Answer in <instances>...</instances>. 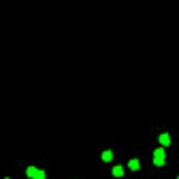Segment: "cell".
Wrapping results in <instances>:
<instances>
[{
  "label": "cell",
  "instance_id": "cell-1",
  "mask_svg": "<svg viewBox=\"0 0 179 179\" xmlns=\"http://www.w3.org/2000/svg\"><path fill=\"white\" fill-rule=\"evenodd\" d=\"M160 143L165 147H168L169 144H171V137H169L168 133H162V134H160Z\"/></svg>",
  "mask_w": 179,
  "mask_h": 179
},
{
  "label": "cell",
  "instance_id": "cell-2",
  "mask_svg": "<svg viewBox=\"0 0 179 179\" xmlns=\"http://www.w3.org/2000/svg\"><path fill=\"white\" fill-rule=\"evenodd\" d=\"M101 158H102V161H105V162H109V161H112L113 158V154L111 150H106L102 153V155H101Z\"/></svg>",
  "mask_w": 179,
  "mask_h": 179
},
{
  "label": "cell",
  "instance_id": "cell-3",
  "mask_svg": "<svg viewBox=\"0 0 179 179\" xmlns=\"http://www.w3.org/2000/svg\"><path fill=\"white\" fill-rule=\"evenodd\" d=\"M129 168L133 169V171H139V169H140L139 160H130V161H129Z\"/></svg>",
  "mask_w": 179,
  "mask_h": 179
},
{
  "label": "cell",
  "instance_id": "cell-4",
  "mask_svg": "<svg viewBox=\"0 0 179 179\" xmlns=\"http://www.w3.org/2000/svg\"><path fill=\"white\" fill-rule=\"evenodd\" d=\"M112 174H113V176H116V178H119V176H123V167H121V165H116V167L112 169Z\"/></svg>",
  "mask_w": 179,
  "mask_h": 179
},
{
  "label": "cell",
  "instance_id": "cell-5",
  "mask_svg": "<svg viewBox=\"0 0 179 179\" xmlns=\"http://www.w3.org/2000/svg\"><path fill=\"white\" fill-rule=\"evenodd\" d=\"M38 171H39V169H37L35 168V167H28V168H27V176H29V178H35V175H37L38 174Z\"/></svg>",
  "mask_w": 179,
  "mask_h": 179
},
{
  "label": "cell",
  "instance_id": "cell-6",
  "mask_svg": "<svg viewBox=\"0 0 179 179\" xmlns=\"http://www.w3.org/2000/svg\"><path fill=\"white\" fill-rule=\"evenodd\" d=\"M154 157L155 158H165L164 148H157V150H154Z\"/></svg>",
  "mask_w": 179,
  "mask_h": 179
},
{
  "label": "cell",
  "instance_id": "cell-7",
  "mask_svg": "<svg viewBox=\"0 0 179 179\" xmlns=\"http://www.w3.org/2000/svg\"><path fill=\"white\" fill-rule=\"evenodd\" d=\"M153 162H154V165H157V167H162V165L165 164V158H155L154 157Z\"/></svg>",
  "mask_w": 179,
  "mask_h": 179
},
{
  "label": "cell",
  "instance_id": "cell-8",
  "mask_svg": "<svg viewBox=\"0 0 179 179\" xmlns=\"http://www.w3.org/2000/svg\"><path fill=\"white\" fill-rule=\"evenodd\" d=\"M34 179H45V172L44 171H38V174L35 175Z\"/></svg>",
  "mask_w": 179,
  "mask_h": 179
},
{
  "label": "cell",
  "instance_id": "cell-9",
  "mask_svg": "<svg viewBox=\"0 0 179 179\" xmlns=\"http://www.w3.org/2000/svg\"><path fill=\"white\" fill-rule=\"evenodd\" d=\"M4 179H10V178H4Z\"/></svg>",
  "mask_w": 179,
  "mask_h": 179
},
{
  "label": "cell",
  "instance_id": "cell-10",
  "mask_svg": "<svg viewBox=\"0 0 179 179\" xmlns=\"http://www.w3.org/2000/svg\"><path fill=\"white\" fill-rule=\"evenodd\" d=\"M178 179H179V175H178Z\"/></svg>",
  "mask_w": 179,
  "mask_h": 179
}]
</instances>
